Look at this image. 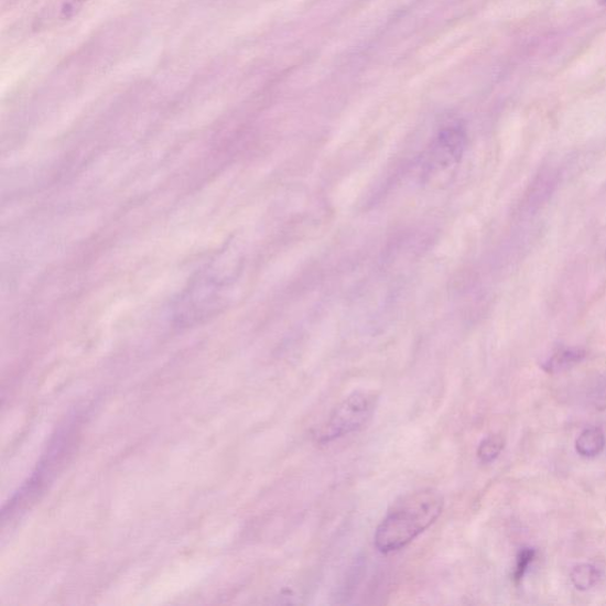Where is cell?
Returning <instances> with one entry per match:
<instances>
[{"label":"cell","instance_id":"8","mask_svg":"<svg viewBox=\"0 0 606 606\" xmlns=\"http://www.w3.org/2000/svg\"><path fill=\"white\" fill-rule=\"evenodd\" d=\"M88 0H65L61 9V19L68 21L83 10Z\"/></svg>","mask_w":606,"mask_h":606},{"label":"cell","instance_id":"5","mask_svg":"<svg viewBox=\"0 0 606 606\" xmlns=\"http://www.w3.org/2000/svg\"><path fill=\"white\" fill-rule=\"evenodd\" d=\"M600 580V572L592 564H582L571 572V582L576 588L586 592L593 588Z\"/></svg>","mask_w":606,"mask_h":606},{"label":"cell","instance_id":"4","mask_svg":"<svg viewBox=\"0 0 606 606\" xmlns=\"http://www.w3.org/2000/svg\"><path fill=\"white\" fill-rule=\"evenodd\" d=\"M585 357V354L582 349L577 348H566L558 350L545 364L544 369L548 372H561L569 368L572 365L582 361Z\"/></svg>","mask_w":606,"mask_h":606},{"label":"cell","instance_id":"2","mask_svg":"<svg viewBox=\"0 0 606 606\" xmlns=\"http://www.w3.org/2000/svg\"><path fill=\"white\" fill-rule=\"evenodd\" d=\"M378 398L374 392L357 391L331 414L317 434V441L329 443L358 432L372 419Z\"/></svg>","mask_w":606,"mask_h":606},{"label":"cell","instance_id":"1","mask_svg":"<svg viewBox=\"0 0 606 606\" xmlns=\"http://www.w3.org/2000/svg\"><path fill=\"white\" fill-rule=\"evenodd\" d=\"M444 507L442 494L422 489L397 501L378 526L375 545L381 553L400 551L420 537L441 517Z\"/></svg>","mask_w":606,"mask_h":606},{"label":"cell","instance_id":"7","mask_svg":"<svg viewBox=\"0 0 606 606\" xmlns=\"http://www.w3.org/2000/svg\"><path fill=\"white\" fill-rule=\"evenodd\" d=\"M534 558L535 551L533 549H523L519 553L515 571V580L517 582H520L523 578L526 572H528L530 565L534 561Z\"/></svg>","mask_w":606,"mask_h":606},{"label":"cell","instance_id":"3","mask_svg":"<svg viewBox=\"0 0 606 606\" xmlns=\"http://www.w3.org/2000/svg\"><path fill=\"white\" fill-rule=\"evenodd\" d=\"M606 439L599 428H588L576 441L577 453L583 457L598 456L605 448Z\"/></svg>","mask_w":606,"mask_h":606},{"label":"cell","instance_id":"6","mask_svg":"<svg viewBox=\"0 0 606 606\" xmlns=\"http://www.w3.org/2000/svg\"><path fill=\"white\" fill-rule=\"evenodd\" d=\"M505 441L501 436L491 435L486 437L480 445H478L477 457L483 464H490L496 461L504 451Z\"/></svg>","mask_w":606,"mask_h":606}]
</instances>
